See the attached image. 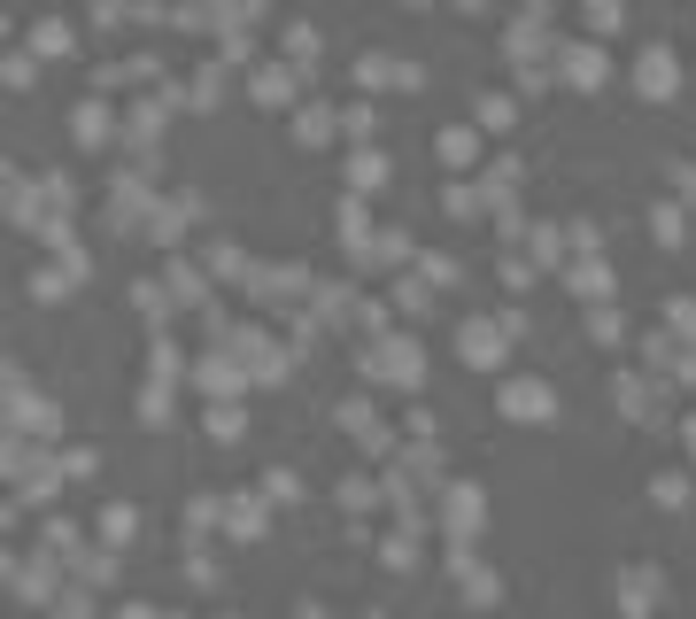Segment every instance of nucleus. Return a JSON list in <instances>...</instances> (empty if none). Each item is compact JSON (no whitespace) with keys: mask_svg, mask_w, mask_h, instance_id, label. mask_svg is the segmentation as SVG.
<instances>
[{"mask_svg":"<svg viewBox=\"0 0 696 619\" xmlns=\"http://www.w3.org/2000/svg\"><path fill=\"white\" fill-rule=\"evenodd\" d=\"M333 496H341V511H364V503H372L379 488H372V480H364V472H356V480H341V488H333Z\"/></svg>","mask_w":696,"mask_h":619,"instance_id":"nucleus-26","label":"nucleus"},{"mask_svg":"<svg viewBox=\"0 0 696 619\" xmlns=\"http://www.w3.org/2000/svg\"><path fill=\"white\" fill-rule=\"evenodd\" d=\"M472 148H480V140H472L464 124H449V132H441V163H472Z\"/></svg>","mask_w":696,"mask_h":619,"instance_id":"nucleus-21","label":"nucleus"},{"mask_svg":"<svg viewBox=\"0 0 696 619\" xmlns=\"http://www.w3.org/2000/svg\"><path fill=\"white\" fill-rule=\"evenodd\" d=\"M619 604H627V612H642V604H658V573H619Z\"/></svg>","mask_w":696,"mask_h":619,"instance_id":"nucleus-14","label":"nucleus"},{"mask_svg":"<svg viewBox=\"0 0 696 619\" xmlns=\"http://www.w3.org/2000/svg\"><path fill=\"white\" fill-rule=\"evenodd\" d=\"M70 47V24H39V55H62Z\"/></svg>","mask_w":696,"mask_h":619,"instance_id":"nucleus-34","label":"nucleus"},{"mask_svg":"<svg viewBox=\"0 0 696 619\" xmlns=\"http://www.w3.org/2000/svg\"><path fill=\"white\" fill-rule=\"evenodd\" d=\"M194 387H202L209 403H217V395H240V364H232V356H202V364H194Z\"/></svg>","mask_w":696,"mask_h":619,"instance_id":"nucleus-9","label":"nucleus"},{"mask_svg":"<svg viewBox=\"0 0 696 619\" xmlns=\"http://www.w3.org/2000/svg\"><path fill=\"white\" fill-rule=\"evenodd\" d=\"M418 256V240L403 233V225H379L372 240H364V264H410Z\"/></svg>","mask_w":696,"mask_h":619,"instance_id":"nucleus-8","label":"nucleus"},{"mask_svg":"<svg viewBox=\"0 0 696 619\" xmlns=\"http://www.w3.org/2000/svg\"><path fill=\"white\" fill-rule=\"evenodd\" d=\"M356 78H364V86H418V70L395 62V55H364V62H356Z\"/></svg>","mask_w":696,"mask_h":619,"instance_id":"nucleus-10","label":"nucleus"},{"mask_svg":"<svg viewBox=\"0 0 696 619\" xmlns=\"http://www.w3.org/2000/svg\"><path fill=\"white\" fill-rule=\"evenodd\" d=\"M86 24H93V31H109V24H124V0H86Z\"/></svg>","mask_w":696,"mask_h":619,"instance_id":"nucleus-30","label":"nucleus"},{"mask_svg":"<svg viewBox=\"0 0 696 619\" xmlns=\"http://www.w3.org/2000/svg\"><path fill=\"white\" fill-rule=\"evenodd\" d=\"M673 186H681V202L696 209V163H681V171H673Z\"/></svg>","mask_w":696,"mask_h":619,"instance_id":"nucleus-36","label":"nucleus"},{"mask_svg":"<svg viewBox=\"0 0 696 619\" xmlns=\"http://www.w3.org/2000/svg\"><path fill=\"white\" fill-rule=\"evenodd\" d=\"M287 55H294V62H310V55H318V31L294 24V31H287Z\"/></svg>","mask_w":696,"mask_h":619,"instance_id":"nucleus-32","label":"nucleus"},{"mask_svg":"<svg viewBox=\"0 0 696 619\" xmlns=\"http://www.w3.org/2000/svg\"><path fill=\"white\" fill-rule=\"evenodd\" d=\"M209 434H217V442H240V411H232V403H225V411L209 403Z\"/></svg>","mask_w":696,"mask_h":619,"instance_id":"nucleus-31","label":"nucleus"},{"mask_svg":"<svg viewBox=\"0 0 696 619\" xmlns=\"http://www.w3.org/2000/svg\"><path fill=\"white\" fill-rule=\"evenodd\" d=\"M171 295H178V302H194V310L209 302V295H202V279H194V264H171Z\"/></svg>","mask_w":696,"mask_h":619,"instance_id":"nucleus-23","label":"nucleus"},{"mask_svg":"<svg viewBox=\"0 0 696 619\" xmlns=\"http://www.w3.org/2000/svg\"><path fill=\"white\" fill-rule=\"evenodd\" d=\"M379 178H387V155H356V194H372Z\"/></svg>","mask_w":696,"mask_h":619,"instance_id":"nucleus-28","label":"nucleus"},{"mask_svg":"<svg viewBox=\"0 0 696 619\" xmlns=\"http://www.w3.org/2000/svg\"><path fill=\"white\" fill-rule=\"evenodd\" d=\"M441 527L457 534V542H472V527H480V511H488V503H480V488H441Z\"/></svg>","mask_w":696,"mask_h":619,"instance_id":"nucleus-7","label":"nucleus"},{"mask_svg":"<svg viewBox=\"0 0 696 619\" xmlns=\"http://www.w3.org/2000/svg\"><path fill=\"white\" fill-rule=\"evenodd\" d=\"M573 295H588V302H604V295H611V271H604V256H596V248L573 264Z\"/></svg>","mask_w":696,"mask_h":619,"instance_id":"nucleus-12","label":"nucleus"},{"mask_svg":"<svg viewBox=\"0 0 696 619\" xmlns=\"http://www.w3.org/2000/svg\"><path fill=\"white\" fill-rule=\"evenodd\" d=\"M225 527H232V534H256L263 511H256V503H225Z\"/></svg>","mask_w":696,"mask_h":619,"instance_id":"nucleus-29","label":"nucleus"},{"mask_svg":"<svg viewBox=\"0 0 696 619\" xmlns=\"http://www.w3.org/2000/svg\"><path fill=\"white\" fill-rule=\"evenodd\" d=\"M364 364H372L379 387H418L426 380V356H418V341H403V333H372Z\"/></svg>","mask_w":696,"mask_h":619,"instance_id":"nucleus-1","label":"nucleus"},{"mask_svg":"<svg viewBox=\"0 0 696 619\" xmlns=\"http://www.w3.org/2000/svg\"><path fill=\"white\" fill-rule=\"evenodd\" d=\"M480 202H488V186H449V194H441V209H449V217H480Z\"/></svg>","mask_w":696,"mask_h":619,"instance_id":"nucleus-15","label":"nucleus"},{"mask_svg":"<svg viewBox=\"0 0 696 619\" xmlns=\"http://www.w3.org/2000/svg\"><path fill=\"white\" fill-rule=\"evenodd\" d=\"M256 496H263V503H294V472H287V465H271V472L256 480Z\"/></svg>","mask_w":696,"mask_h":619,"instance_id":"nucleus-20","label":"nucleus"},{"mask_svg":"<svg viewBox=\"0 0 696 619\" xmlns=\"http://www.w3.org/2000/svg\"><path fill=\"white\" fill-rule=\"evenodd\" d=\"M379 565H395V573H410V565H418V542H410V527H395V534H387Z\"/></svg>","mask_w":696,"mask_h":619,"instance_id":"nucleus-18","label":"nucleus"},{"mask_svg":"<svg viewBox=\"0 0 696 619\" xmlns=\"http://www.w3.org/2000/svg\"><path fill=\"white\" fill-rule=\"evenodd\" d=\"M619 411L627 418H658V395H650L642 380H619Z\"/></svg>","mask_w":696,"mask_h":619,"instance_id":"nucleus-17","label":"nucleus"},{"mask_svg":"<svg viewBox=\"0 0 696 619\" xmlns=\"http://www.w3.org/2000/svg\"><path fill=\"white\" fill-rule=\"evenodd\" d=\"M673 86H681V70H673V47H642V62H635V93H642V101H666Z\"/></svg>","mask_w":696,"mask_h":619,"instance_id":"nucleus-2","label":"nucleus"},{"mask_svg":"<svg viewBox=\"0 0 696 619\" xmlns=\"http://www.w3.org/2000/svg\"><path fill=\"white\" fill-rule=\"evenodd\" d=\"M70 140H78V148H109V140H116V109H109V101H78Z\"/></svg>","mask_w":696,"mask_h":619,"instance_id":"nucleus-4","label":"nucleus"},{"mask_svg":"<svg viewBox=\"0 0 696 619\" xmlns=\"http://www.w3.org/2000/svg\"><path fill=\"white\" fill-rule=\"evenodd\" d=\"M202 264H209V271H240V279H248V264H240V248H232V240H209Z\"/></svg>","mask_w":696,"mask_h":619,"instance_id":"nucleus-22","label":"nucleus"},{"mask_svg":"<svg viewBox=\"0 0 696 619\" xmlns=\"http://www.w3.org/2000/svg\"><path fill=\"white\" fill-rule=\"evenodd\" d=\"M519 8H526V16H542V8H550V0H519Z\"/></svg>","mask_w":696,"mask_h":619,"instance_id":"nucleus-37","label":"nucleus"},{"mask_svg":"<svg viewBox=\"0 0 696 619\" xmlns=\"http://www.w3.org/2000/svg\"><path fill=\"white\" fill-rule=\"evenodd\" d=\"M395 310H403V318H426V287H418V279H395Z\"/></svg>","mask_w":696,"mask_h":619,"instance_id":"nucleus-25","label":"nucleus"},{"mask_svg":"<svg viewBox=\"0 0 696 619\" xmlns=\"http://www.w3.org/2000/svg\"><path fill=\"white\" fill-rule=\"evenodd\" d=\"M588 333H596V341H619V310H604V302H596V310H588Z\"/></svg>","mask_w":696,"mask_h":619,"instance_id":"nucleus-33","label":"nucleus"},{"mask_svg":"<svg viewBox=\"0 0 696 619\" xmlns=\"http://www.w3.org/2000/svg\"><path fill=\"white\" fill-rule=\"evenodd\" d=\"M557 395L542 380H503V418H550Z\"/></svg>","mask_w":696,"mask_h":619,"instance_id":"nucleus-6","label":"nucleus"},{"mask_svg":"<svg viewBox=\"0 0 696 619\" xmlns=\"http://www.w3.org/2000/svg\"><path fill=\"white\" fill-rule=\"evenodd\" d=\"M140 418H147V426H163V418H171V380H147V387H140Z\"/></svg>","mask_w":696,"mask_h":619,"instance_id":"nucleus-16","label":"nucleus"},{"mask_svg":"<svg viewBox=\"0 0 696 619\" xmlns=\"http://www.w3.org/2000/svg\"><path fill=\"white\" fill-rule=\"evenodd\" d=\"M341 132H348V140H372V132H379V124H372V101H356V109L341 117Z\"/></svg>","mask_w":696,"mask_h":619,"instance_id":"nucleus-27","label":"nucleus"},{"mask_svg":"<svg viewBox=\"0 0 696 619\" xmlns=\"http://www.w3.org/2000/svg\"><path fill=\"white\" fill-rule=\"evenodd\" d=\"M557 78L565 86H604V47H588V39H573V47H557Z\"/></svg>","mask_w":696,"mask_h":619,"instance_id":"nucleus-3","label":"nucleus"},{"mask_svg":"<svg viewBox=\"0 0 696 619\" xmlns=\"http://www.w3.org/2000/svg\"><path fill=\"white\" fill-rule=\"evenodd\" d=\"M689 457H696V418H689Z\"/></svg>","mask_w":696,"mask_h":619,"instance_id":"nucleus-38","label":"nucleus"},{"mask_svg":"<svg viewBox=\"0 0 696 619\" xmlns=\"http://www.w3.org/2000/svg\"><path fill=\"white\" fill-rule=\"evenodd\" d=\"M403 8H426V0H403Z\"/></svg>","mask_w":696,"mask_h":619,"instance_id":"nucleus-39","label":"nucleus"},{"mask_svg":"<svg viewBox=\"0 0 696 619\" xmlns=\"http://www.w3.org/2000/svg\"><path fill=\"white\" fill-rule=\"evenodd\" d=\"M650 503H658V511H681V503H689V480H681V472L650 480Z\"/></svg>","mask_w":696,"mask_h":619,"instance_id":"nucleus-19","label":"nucleus"},{"mask_svg":"<svg viewBox=\"0 0 696 619\" xmlns=\"http://www.w3.org/2000/svg\"><path fill=\"white\" fill-rule=\"evenodd\" d=\"M101 527H109V542H124V534H132V503H109V519H101Z\"/></svg>","mask_w":696,"mask_h":619,"instance_id":"nucleus-35","label":"nucleus"},{"mask_svg":"<svg viewBox=\"0 0 696 619\" xmlns=\"http://www.w3.org/2000/svg\"><path fill=\"white\" fill-rule=\"evenodd\" d=\"M480 124H488V132H511V93H488V101H480Z\"/></svg>","mask_w":696,"mask_h":619,"instance_id":"nucleus-24","label":"nucleus"},{"mask_svg":"<svg viewBox=\"0 0 696 619\" xmlns=\"http://www.w3.org/2000/svg\"><path fill=\"white\" fill-rule=\"evenodd\" d=\"M503 341H511V325H480V318L457 325V356H472V364H495V356H503Z\"/></svg>","mask_w":696,"mask_h":619,"instance_id":"nucleus-5","label":"nucleus"},{"mask_svg":"<svg viewBox=\"0 0 696 619\" xmlns=\"http://www.w3.org/2000/svg\"><path fill=\"white\" fill-rule=\"evenodd\" d=\"M294 132H302V140H310V148H325V140H333V132H341V117H333V109H325V101H310V109H302V117H294Z\"/></svg>","mask_w":696,"mask_h":619,"instance_id":"nucleus-13","label":"nucleus"},{"mask_svg":"<svg viewBox=\"0 0 696 619\" xmlns=\"http://www.w3.org/2000/svg\"><path fill=\"white\" fill-rule=\"evenodd\" d=\"M256 101H263V109H287V101H294V70L263 62V70H256Z\"/></svg>","mask_w":696,"mask_h":619,"instance_id":"nucleus-11","label":"nucleus"}]
</instances>
